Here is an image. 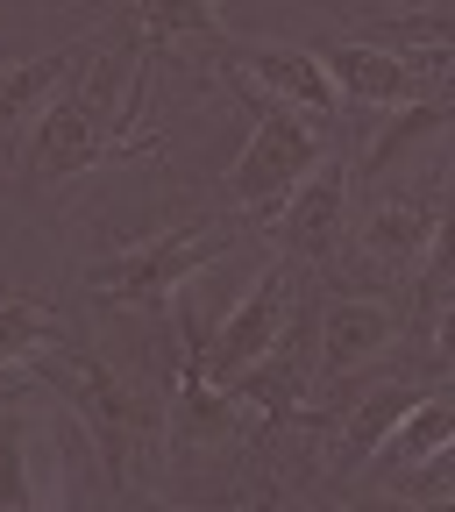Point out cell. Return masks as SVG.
<instances>
[{
  "mask_svg": "<svg viewBox=\"0 0 455 512\" xmlns=\"http://www.w3.org/2000/svg\"><path fill=\"white\" fill-rule=\"evenodd\" d=\"M271 242L278 256H292V264H335V249L349 235V164H328L320 157L285 200L271 207Z\"/></svg>",
  "mask_w": 455,
  "mask_h": 512,
  "instance_id": "obj_7",
  "label": "cell"
},
{
  "mask_svg": "<svg viewBox=\"0 0 455 512\" xmlns=\"http://www.w3.org/2000/svg\"><path fill=\"white\" fill-rule=\"evenodd\" d=\"M228 249H235V221H185V228H164L136 249H114L100 264H86V292L114 299V306L164 313L207 264H221Z\"/></svg>",
  "mask_w": 455,
  "mask_h": 512,
  "instance_id": "obj_4",
  "label": "cell"
},
{
  "mask_svg": "<svg viewBox=\"0 0 455 512\" xmlns=\"http://www.w3.org/2000/svg\"><path fill=\"white\" fill-rule=\"evenodd\" d=\"M313 57H320V72L335 79V93L349 107H399V100H420V86H427V64H413L406 50L363 43V36H335V43H320Z\"/></svg>",
  "mask_w": 455,
  "mask_h": 512,
  "instance_id": "obj_10",
  "label": "cell"
},
{
  "mask_svg": "<svg viewBox=\"0 0 455 512\" xmlns=\"http://www.w3.org/2000/svg\"><path fill=\"white\" fill-rule=\"evenodd\" d=\"M399 342H406V320L392 306L342 292V299L320 306V320H313V370L320 377H356V370L384 363Z\"/></svg>",
  "mask_w": 455,
  "mask_h": 512,
  "instance_id": "obj_8",
  "label": "cell"
},
{
  "mask_svg": "<svg viewBox=\"0 0 455 512\" xmlns=\"http://www.w3.org/2000/svg\"><path fill=\"white\" fill-rule=\"evenodd\" d=\"M64 335V313L57 306H43L36 292H0V370H22V363H36L43 349H57Z\"/></svg>",
  "mask_w": 455,
  "mask_h": 512,
  "instance_id": "obj_15",
  "label": "cell"
},
{
  "mask_svg": "<svg viewBox=\"0 0 455 512\" xmlns=\"http://www.w3.org/2000/svg\"><path fill=\"white\" fill-rule=\"evenodd\" d=\"M29 370H36V384H50V392L72 406V420L93 434L100 463H107L114 498H128V491H136V477H143V463L164 456V406L143 399L128 377H114V370H107L86 342H72V335H64L57 349H43Z\"/></svg>",
  "mask_w": 455,
  "mask_h": 512,
  "instance_id": "obj_1",
  "label": "cell"
},
{
  "mask_svg": "<svg viewBox=\"0 0 455 512\" xmlns=\"http://www.w3.org/2000/svg\"><path fill=\"white\" fill-rule=\"evenodd\" d=\"M441 121H448V93H441V86H434V93H420V100H406V114L384 128V136H377L363 157H356V171H384L392 157H406L420 136H441Z\"/></svg>",
  "mask_w": 455,
  "mask_h": 512,
  "instance_id": "obj_17",
  "label": "cell"
},
{
  "mask_svg": "<svg viewBox=\"0 0 455 512\" xmlns=\"http://www.w3.org/2000/svg\"><path fill=\"white\" fill-rule=\"evenodd\" d=\"M36 498L43 491L29 484V413L8 406V413H0V512H22Z\"/></svg>",
  "mask_w": 455,
  "mask_h": 512,
  "instance_id": "obj_18",
  "label": "cell"
},
{
  "mask_svg": "<svg viewBox=\"0 0 455 512\" xmlns=\"http://www.w3.org/2000/svg\"><path fill=\"white\" fill-rule=\"evenodd\" d=\"M128 36V22L121 15H107L100 29H86V36H72V43H57V50H43V57H22V64H8V72H0V136H8V128H22L64 79L79 72L86 57H100L107 43H121Z\"/></svg>",
  "mask_w": 455,
  "mask_h": 512,
  "instance_id": "obj_12",
  "label": "cell"
},
{
  "mask_svg": "<svg viewBox=\"0 0 455 512\" xmlns=\"http://www.w3.org/2000/svg\"><path fill=\"white\" fill-rule=\"evenodd\" d=\"M420 392H427V384H413V377H406V384H377V392H363V399L349 406V420L335 427V456H328V470H335L342 484L363 477V463L377 456V441L392 434V420H399Z\"/></svg>",
  "mask_w": 455,
  "mask_h": 512,
  "instance_id": "obj_13",
  "label": "cell"
},
{
  "mask_svg": "<svg viewBox=\"0 0 455 512\" xmlns=\"http://www.w3.org/2000/svg\"><path fill=\"white\" fill-rule=\"evenodd\" d=\"M93 64V57H86ZM86 64H79V86H64V93H50L29 121V143H22V171H29V185H72L79 171H93V164H107V157H150V150H164V143H143V136H128L121 128V114H107V100H100V86L86 79Z\"/></svg>",
  "mask_w": 455,
  "mask_h": 512,
  "instance_id": "obj_3",
  "label": "cell"
},
{
  "mask_svg": "<svg viewBox=\"0 0 455 512\" xmlns=\"http://www.w3.org/2000/svg\"><path fill=\"white\" fill-rule=\"evenodd\" d=\"M200 320L178 313V370H171V406H164V448H178L185 463L200 456H221V448L242 441V406L235 392H221V384L200 370Z\"/></svg>",
  "mask_w": 455,
  "mask_h": 512,
  "instance_id": "obj_6",
  "label": "cell"
},
{
  "mask_svg": "<svg viewBox=\"0 0 455 512\" xmlns=\"http://www.w3.org/2000/svg\"><path fill=\"white\" fill-rule=\"evenodd\" d=\"M221 72L256 86V93H271V100L306 107L313 121H328V128L342 114V93H335L328 72H320L313 50H292V43H221Z\"/></svg>",
  "mask_w": 455,
  "mask_h": 512,
  "instance_id": "obj_9",
  "label": "cell"
},
{
  "mask_svg": "<svg viewBox=\"0 0 455 512\" xmlns=\"http://www.w3.org/2000/svg\"><path fill=\"white\" fill-rule=\"evenodd\" d=\"M121 22L136 29V64H150V72L164 64L171 43H185V36H221L214 0H128Z\"/></svg>",
  "mask_w": 455,
  "mask_h": 512,
  "instance_id": "obj_14",
  "label": "cell"
},
{
  "mask_svg": "<svg viewBox=\"0 0 455 512\" xmlns=\"http://www.w3.org/2000/svg\"><path fill=\"white\" fill-rule=\"evenodd\" d=\"M356 29L377 36V43H392V50H406L413 64H427V72H448V43H455L448 0H434V8H420V15H370Z\"/></svg>",
  "mask_w": 455,
  "mask_h": 512,
  "instance_id": "obj_16",
  "label": "cell"
},
{
  "mask_svg": "<svg viewBox=\"0 0 455 512\" xmlns=\"http://www.w3.org/2000/svg\"><path fill=\"white\" fill-rule=\"evenodd\" d=\"M392 498H406V505H448L455 498V441L434 448V456H420V463H406V470H392Z\"/></svg>",
  "mask_w": 455,
  "mask_h": 512,
  "instance_id": "obj_19",
  "label": "cell"
},
{
  "mask_svg": "<svg viewBox=\"0 0 455 512\" xmlns=\"http://www.w3.org/2000/svg\"><path fill=\"white\" fill-rule=\"evenodd\" d=\"M434 228H441V200H434V192H377L370 214L356 221V249L370 256L377 271L413 278V264L434 242Z\"/></svg>",
  "mask_w": 455,
  "mask_h": 512,
  "instance_id": "obj_11",
  "label": "cell"
},
{
  "mask_svg": "<svg viewBox=\"0 0 455 512\" xmlns=\"http://www.w3.org/2000/svg\"><path fill=\"white\" fill-rule=\"evenodd\" d=\"M235 93H242V107L256 114L249 121V143H242V157L228 164V207L242 214V221H256L264 228L271 221V207L285 200V192L328 157V121H313L306 107H292V100H271V93H256V86H242V79H228Z\"/></svg>",
  "mask_w": 455,
  "mask_h": 512,
  "instance_id": "obj_2",
  "label": "cell"
},
{
  "mask_svg": "<svg viewBox=\"0 0 455 512\" xmlns=\"http://www.w3.org/2000/svg\"><path fill=\"white\" fill-rule=\"evenodd\" d=\"M0 399H8V392H0Z\"/></svg>",
  "mask_w": 455,
  "mask_h": 512,
  "instance_id": "obj_20",
  "label": "cell"
},
{
  "mask_svg": "<svg viewBox=\"0 0 455 512\" xmlns=\"http://www.w3.org/2000/svg\"><path fill=\"white\" fill-rule=\"evenodd\" d=\"M292 306H299V264L292 256H271L264 278L249 285V299L214 320V335H200V370L228 392V384L292 328Z\"/></svg>",
  "mask_w": 455,
  "mask_h": 512,
  "instance_id": "obj_5",
  "label": "cell"
}]
</instances>
